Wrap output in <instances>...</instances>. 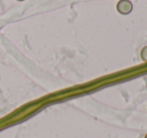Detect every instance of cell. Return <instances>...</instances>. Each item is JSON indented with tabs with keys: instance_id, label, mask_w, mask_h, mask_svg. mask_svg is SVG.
I'll list each match as a JSON object with an SVG mask.
<instances>
[{
	"instance_id": "obj_4",
	"label": "cell",
	"mask_w": 147,
	"mask_h": 138,
	"mask_svg": "<svg viewBox=\"0 0 147 138\" xmlns=\"http://www.w3.org/2000/svg\"><path fill=\"white\" fill-rule=\"evenodd\" d=\"M144 138H147V134H146V135H145V137Z\"/></svg>"
},
{
	"instance_id": "obj_3",
	"label": "cell",
	"mask_w": 147,
	"mask_h": 138,
	"mask_svg": "<svg viewBox=\"0 0 147 138\" xmlns=\"http://www.w3.org/2000/svg\"><path fill=\"white\" fill-rule=\"evenodd\" d=\"M17 1H24V0H17Z\"/></svg>"
},
{
	"instance_id": "obj_1",
	"label": "cell",
	"mask_w": 147,
	"mask_h": 138,
	"mask_svg": "<svg viewBox=\"0 0 147 138\" xmlns=\"http://www.w3.org/2000/svg\"><path fill=\"white\" fill-rule=\"evenodd\" d=\"M117 11L122 15H127L132 12L133 4L130 0H119V2L116 5Z\"/></svg>"
},
{
	"instance_id": "obj_2",
	"label": "cell",
	"mask_w": 147,
	"mask_h": 138,
	"mask_svg": "<svg viewBox=\"0 0 147 138\" xmlns=\"http://www.w3.org/2000/svg\"><path fill=\"white\" fill-rule=\"evenodd\" d=\"M140 57H141V60H142L143 62L147 63V45H146V47H144L142 49H141V51H140Z\"/></svg>"
}]
</instances>
